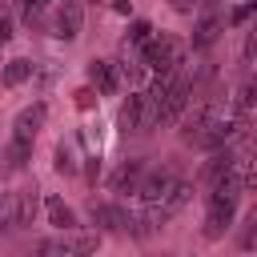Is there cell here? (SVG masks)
I'll list each match as a JSON object with an SVG mask.
<instances>
[{
	"instance_id": "cell-1",
	"label": "cell",
	"mask_w": 257,
	"mask_h": 257,
	"mask_svg": "<svg viewBox=\"0 0 257 257\" xmlns=\"http://www.w3.org/2000/svg\"><path fill=\"white\" fill-rule=\"evenodd\" d=\"M141 60H145L157 76H173V72H181V64H185V40H177V36H169V32H153V36L141 44Z\"/></svg>"
},
{
	"instance_id": "cell-2",
	"label": "cell",
	"mask_w": 257,
	"mask_h": 257,
	"mask_svg": "<svg viewBox=\"0 0 257 257\" xmlns=\"http://www.w3.org/2000/svg\"><path fill=\"white\" fill-rule=\"evenodd\" d=\"M80 24H84L80 0H52L48 20H44V32H52L56 40H76L80 36Z\"/></svg>"
},
{
	"instance_id": "cell-3",
	"label": "cell",
	"mask_w": 257,
	"mask_h": 257,
	"mask_svg": "<svg viewBox=\"0 0 257 257\" xmlns=\"http://www.w3.org/2000/svg\"><path fill=\"white\" fill-rule=\"evenodd\" d=\"M221 32H225V12H221V0H201L197 24H193V48H209Z\"/></svg>"
},
{
	"instance_id": "cell-4",
	"label": "cell",
	"mask_w": 257,
	"mask_h": 257,
	"mask_svg": "<svg viewBox=\"0 0 257 257\" xmlns=\"http://www.w3.org/2000/svg\"><path fill=\"white\" fill-rule=\"evenodd\" d=\"M189 92H193V84H189V76H173V84H169V92L157 100V124H173V120H181V112L189 108Z\"/></svg>"
},
{
	"instance_id": "cell-5",
	"label": "cell",
	"mask_w": 257,
	"mask_h": 257,
	"mask_svg": "<svg viewBox=\"0 0 257 257\" xmlns=\"http://www.w3.org/2000/svg\"><path fill=\"white\" fill-rule=\"evenodd\" d=\"M177 181H181V177H177V169H173V165L145 169V177H141V185H137V197H141L145 205H161V201H165V193H169Z\"/></svg>"
},
{
	"instance_id": "cell-6",
	"label": "cell",
	"mask_w": 257,
	"mask_h": 257,
	"mask_svg": "<svg viewBox=\"0 0 257 257\" xmlns=\"http://www.w3.org/2000/svg\"><path fill=\"white\" fill-rule=\"evenodd\" d=\"M88 217H92V225H100V229H108V233H128V229H133V217H128L120 205H96V201H92Z\"/></svg>"
},
{
	"instance_id": "cell-7",
	"label": "cell",
	"mask_w": 257,
	"mask_h": 257,
	"mask_svg": "<svg viewBox=\"0 0 257 257\" xmlns=\"http://www.w3.org/2000/svg\"><path fill=\"white\" fill-rule=\"evenodd\" d=\"M44 116H48V108H44L40 100H36V104H28V108H20V116H16V124H12V137H16V141H36V133H40Z\"/></svg>"
},
{
	"instance_id": "cell-8",
	"label": "cell",
	"mask_w": 257,
	"mask_h": 257,
	"mask_svg": "<svg viewBox=\"0 0 257 257\" xmlns=\"http://www.w3.org/2000/svg\"><path fill=\"white\" fill-rule=\"evenodd\" d=\"M88 84H92L100 96H112V92L120 88V72H116V64H108V60H92V64H88Z\"/></svg>"
},
{
	"instance_id": "cell-9",
	"label": "cell",
	"mask_w": 257,
	"mask_h": 257,
	"mask_svg": "<svg viewBox=\"0 0 257 257\" xmlns=\"http://www.w3.org/2000/svg\"><path fill=\"white\" fill-rule=\"evenodd\" d=\"M116 124H120V133H141L145 128V92H128V100L116 112Z\"/></svg>"
},
{
	"instance_id": "cell-10",
	"label": "cell",
	"mask_w": 257,
	"mask_h": 257,
	"mask_svg": "<svg viewBox=\"0 0 257 257\" xmlns=\"http://www.w3.org/2000/svg\"><path fill=\"white\" fill-rule=\"evenodd\" d=\"M233 165H237V157H233V153H229V149L221 145V149H213V157L205 161V169H201V181H205V185L213 189L217 181H225V177L233 173Z\"/></svg>"
},
{
	"instance_id": "cell-11",
	"label": "cell",
	"mask_w": 257,
	"mask_h": 257,
	"mask_svg": "<svg viewBox=\"0 0 257 257\" xmlns=\"http://www.w3.org/2000/svg\"><path fill=\"white\" fill-rule=\"evenodd\" d=\"M145 161H124L112 177H108V185H112V193H137V185H141V177H145Z\"/></svg>"
},
{
	"instance_id": "cell-12",
	"label": "cell",
	"mask_w": 257,
	"mask_h": 257,
	"mask_svg": "<svg viewBox=\"0 0 257 257\" xmlns=\"http://www.w3.org/2000/svg\"><path fill=\"white\" fill-rule=\"evenodd\" d=\"M189 197H193V185H185V181H177L169 193H165V201L161 205H153L157 213H161V221H169V217H177L185 205H189Z\"/></svg>"
},
{
	"instance_id": "cell-13",
	"label": "cell",
	"mask_w": 257,
	"mask_h": 257,
	"mask_svg": "<svg viewBox=\"0 0 257 257\" xmlns=\"http://www.w3.org/2000/svg\"><path fill=\"white\" fill-rule=\"evenodd\" d=\"M16 8H20V20H24L28 28H44L52 0H16Z\"/></svg>"
},
{
	"instance_id": "cell-14",
	"label": "cell",
	"mask_w": 257,
	"mask_h": 257,
	"mask_svg": "<svg viewBox=\"0 0 257 257\" xmlns=\"http://www.w3.org/2000/svg\"><path fill=\"white\" fill-rule=\"evenodd\" d=\"M32 76V60H24V56H16V60H8L4 64V72H0V80H4V88H16V84H24Z\"/></svg>"
},
{
	"instance_id": "cell-15",
	"label": "cell",
	"mask_w": 257,
	"mask_h": 257,
	"mask_svg": "<svg viewBox=\"0 0 257 257\" xmlns=\"http://www.w3.org/2000/svg\"><path fill=\"white\" fill-rule=\"evenodd\" d=\"M36 189H20L16 193V221L20 225H32V217H36Z\"/></svg>"
},
{
	"instance_id": "cell-16",
	"label": "cell",
	"mask_w": 257,
	"mask_h": 257,
	"mask_svg": "<svg viewBox=\"0 0 257 257\" xmlns=\"http://www.w3.org/2000/svg\"><path fill=\"white\" fill-rule=\"evenodd\" d=\"M48 221H52L56 229H72V225H76V213H72L60 197H48Z\"/></svg>"
},
{
	"instance_id": "cell-17",
	"label": "cell",
	"mask_w": 257,
	"mask_h": 257,
	"mask_svg": "<svg viewBox=\"0 0 257 257\" xmlns=\"http://www.w3.org/2000/svg\"><path fill=\"white\" fill-rule=\"evenodd\" d=\"M257 104V80H241V88L233 92V108L237 112H249Z\"/></svg>"
},
{
	"instance_id": "cell-18",
	"label": "cell",
	"mask_w": 257,
	"mask_h": 257,
	"mask_svg": "<svg viewBox=\"0 0 257 257\" xmlns=\"http://www.w3.org/2000/svg\"><path fill=\"white\" fill-rule=\"evenodd\" d=\"M68 249H72V257H92L100 249V233H80L76 241H68Z\"/></svg>"
},
{
	"instance_id": "cell-19",
	"label": "cell",
	"mask_w": 257,
	"mask_h": 257,
	"mask_svg": "<svg viewBox=\"0 0 257 257\" xmlns=\"http://www.w3.org/2000/svg\"><path fill=\"white\" fill-rule=\"evenodd\" d=\"M149 36H153V24L149 20H133L128 24V36H124V48H141Z\"/></svg>"
},
{
	"instance_id": "cell-20",
	"label": "cell",
	"mask_w": 257,
	"mask_h": 257,
	"mask_svg": "<svg viewBox=\"0 0 257 257\" xmlns=\"http://www.w3.org/2000/svg\"><path fill=\"white\" fill-rule=\"evenodd\" d=\"M28 157H32V141H16V137H12V145H8V165H12V169H24Z\"/></svg>"
},
{
	"instance_id": "cell-21",
	"label": "cell",
	"mask_w": 257,
	"mask_h": 257,
	"mask_svg": "<svg viewBox=\"0 0 257 257\" xmlns=\"http://www.w3.org/2000/svg\"><path fill=\"white\" fill-rule=\"evenodd\" d=\"M52 165H56V173L72 177V173H76V157H72V149H68V145H56V161H52Z\"/></svg>"
},
{
	"instance_id": "cell-22",
	"label": "cell",
	"mask_w": 257,
	"mask_h": 257,
	"mask_svg": "<svg viewBox=\"0 0 257 257\" xmlns=\"http://www.w3.org/2000/svg\"><path fill=\"white\" fill-rule=\"evenodd\" d=\"M241 189H257V145H253V153L241 165Z\"/></svg>"
},
{
	"instance_id": "cell-23",
	"label": "cell",
	"mask_w": 257,
	"mask_h": 257,
	"mask_svg": "<svg viewBox=\"0 0 257 257\" xmlns=\"http://www.w3.org/2000/svg\"><path fill=\"white\" fill-rule=\"evenodd\" d=\"M120 80L133 84V88H141V80H145V60H141V64H120Z\"/></svg>"
},
{
	"instance_id": "cell-24",
	"label": "cell",
	"mask_w": 257,
	"mask_h": 257,
	"mask_svg": "<svg viewBox=\"0 0 257 257\" xmlns=\"http://www.w3.org/2000/svg\"><path fill=\"white\" fill-rule=\"evenodd\" d=\"M241 249L257 253V209L249 213V225H245V233H241Z\"/></svg>"
},
{
	"instance_id": "cell-25",
	"label": "cell",
	"mask_w": 257,
	"mask_h": 257,
	"mask_svg": "<svg viewBox=\"0 0 257 257\" xmlns=\"http://www.w3.org/2000/svg\"><path fill=\"white\" fill-rule=\"evenodd\" d=\"M72 104H76V108H92V104H96V88H92V84L76 88V92H72Z\"/></svg>"
},
{
	"instance_id": "cell-26",
	"label": "cell",
	"mask_w": 257,
	"mask_h": 257,
	"mask_svg": "<svg viewBox=\"0 0 257 257\" xmlns=\"http://www.w3.org/2000/svg\"><path fill=\"white\" fill-rule=\"evenodd\" d=\"M241 56H245V60H253V56H257V20H253V24H249V32H245V48H241Z\"/></svg>"
},
{
	"instance_id": "cell-27",
	"label": "cell",
	"mask_w": 257,
	"mask_h": 257,
	"mask_svg": "<svg viewBox=\"0 0 257 257\" xmlns=\"http://www.w3.org/2000/svg\"><path fill=\"white\" fill-rule=\"evenodd\" d=\"M40 257H72V249L68 245H56V241H44L40 245Z\"/></svg>"
},
{
	"instance_id": "cell-28",
	"label": "cell",
	"mask_w": 257,
	"mask_h": 257,
	"mask_svg": "<svg viewBox=\"0 0 257 257\" xmlns=\"http://www.w3.org/2000/svg\"><path fill=\"white\" fill-rule=\"evenodd\" d=\"M249 16H257V0H253V4H245V8H237V12L229 16V20H233V24H245Z\"/></svg>"
},
{
	"instance_id": "cell-29",
	"label": "cell",
	"mask_w": 257,
	"mask_h": 257,
	"mask_svg": "<svg viewBox=\"0 0 257 257\" xmlns=\"http://www.w3.org/2000/svg\"><path fill=\"white\" fill-rule=\"evenodd\" d=\"M197 4H201V0H169V8H173V12H181V16H189Z\"/></svg>"
},
{
	"instance_id": "cell-30",
	"label": "cell",
	"mask_w": 257,
	"mask_h": 257,
	"mask_svg": "<svg viewBox=\"0 0 257 257\" xmlns=\"http://www.w3.org/2000/svg\"><path fill=\"white\" fill-rule=\"evenodd\" d=\"M96 173H100V161H96V157H88V165H84V177H88V181H96Z\"/></svg>"
},
{
	"instance_id": "cell-31",
	"label": "cell",
	"mask_w": 257,
	"mask_h": 257,
	"mask_svg": "<svg viewBox=\"0 0 257 257\" xmlns=\"http://www.w3.org/2000/svg\"><path fill=\"white\" fill-rule=\"evenodd\" d=\"M108 4H112V12H120V16L133 12V0H108Z\"/></svg>"
},
{
	"instance_id": "cell-32",
	"label": "cell",
	"mask_w": 257,
	"mask_h": 257,
	"mask_svg": "<svg viewBox=\"0 0 257 257\" xmlns=\"http://www.w3.org/2000/svg\"><path fill=\"white\" fill-rule=\"evenodd\" d=\"M161 257H165V253H161Z\"/></svg>"
}]
</instances>
